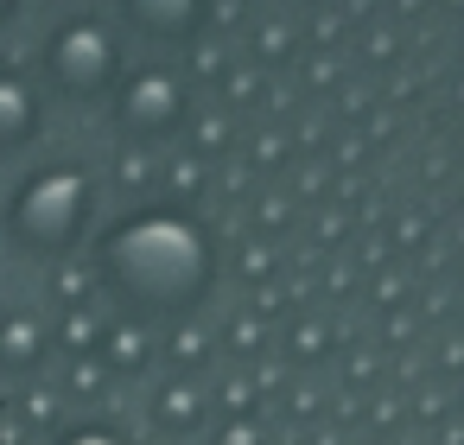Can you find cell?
Instances as JSON below:
<instances>
[{
	"instance_id": "cell-7",
	"label": "cell",
	"mask_w": 464,
	"mask_h": 445,
	"mask_svg": "<svg viewBox=\"0 0 464 445\" xmlns=\"http://www.w3.org/2000/svg\"><path fill=\"white\" fill-rule=\"evenodd\" d=\"M140 356H147L140 350V331H109V363L115 369H140Z\"/></svg>"
},
{
	"instance_id": "cell-3",
	"label": "cell",
	"mask_w": 464,
	"mask_h": 445,
	"mask_svg": "<svg viewBox=\"0 0 464 445\" xmlns=\"http://www.w3.org/2000/svg\"><path fill=\"white\" fill-rule=\"evenodd\" d=\"M109 109H115V134H128V140L147 147V140H166V134L179 128V115H185V83H179L166 64L121 71Z\"/></svg>"
},
{
	"instance_id": "cell-2",
	"label": "cell",
	"mask_w": 464,
	"mask_h": 445,
	"mask_svg": "<svg viewBox=\"0 0 464 445\" xmlns=\"http://www.w3.org/2000/svg\"><path fill=\"white\" fill-rule=\"evenodd\" d=\"M121 33L96 14H71L45 33L39 45V96H58L71 109H90V102H109L115 83H121Z\"/></svg>"
},
{
	"instance_id": "cell-6",
	"label": "cell",
	"mask_w": 464,
	"mask_h": 445,
	"mask_svg": "<svg viewBox=\"0 0 464 445\" xmlns=\"http://www.w3.org/2000/svg\"><path fill=\"white\" fill-rule=\"evenodd\" d=\"M45 318L39 312H0V375H33L45 363Z\"/></svg>"
},
{
	"instance_id": "cell-4",
	"label": "cell",
	"mask_w": 464,
	"mask_h": 445,
	"mask_svg": "<svg viewBox=\"0 0 464 445\" xmlns=\"http://www.w3.org/2000/svg\"><path fill=\"white\" fill-rule=\"evenodd\" d=\"M45 134V96L26 71H0V160L39 147Z\"/></svg>"
},
{
	"instance_id": "cell-1",
	"label": "cell",
	"mask_w": 464,
	"mask_h": 445,
	"mask_svg": "<svg viewBox=\"0 0 464 445\" xmlns=\"http://www.w3.org/2000/svg\"><path fill=\"white\" fill-rule=\"evenodd\" d=\"M90 210H96L90 172H83L77 160H45V166H33V172L14 185L7 210H0V229H7V242H14L20 255L58 261V255H71V248L83 242Z\"/></svg>"
},
{
	"instance_id": "cell-8",
	"label": "cell",
	"mask_w": 464,
	"mask_h": 445,
	"mask_svg": "<svg viewBox=\"0 0 464 445\" xmlns=\"http://www.w3.org/2000/svg\"><path fill=\"white\" fill-rule=\"evenodd\" d=\"M58 445H121L115 432H102V426H77V432H64Z\"/></svg>"
},
{
	"instance_id": "cell-5",
	"label": "cell",
	"mask_w": 464,
	"mask_h": 445,
	"mask_svg": "<svg viewBox=\"0 0 464 445\" xmlns=\"http://www.w3.org/2000/svg\"><path fill=\"white\" fill-rule=\"evenodd\" d=\"M204 20V0H121V26L147 45H185Z\"/></svg>"
},
{
	"instance_id": "cell-9",
	"label": "cell",
	"mask_w": 464,
	"mask_h": 445,
	"mask_svg": "<svg viewBox=\"0 0 464 445\" xmlns=\"http://www.w3.org/2000/svg\"><path fill=\"white\" fill-rule=\"evenodd\" d=\"M20 7H26V0H0V26H14V20H20Z\"/></svg>"
}]
</instances>
